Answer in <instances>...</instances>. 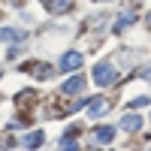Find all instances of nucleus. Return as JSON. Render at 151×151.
I'll list each match as a JSON object with an SVG mask.
<instances>
[{"instance_id": "39448f33", "label": "nucleus", "mask_w": 151, "mask_h": 151, "mask_svg": "<svg viewBox=\"0 0 151 151\" xmlns=\"http://www.w3.org/2000/svg\"><path fill=\"white\" fill-rule=\"evenodd\" d=\"M112 136H115V130H112V127H97V130H94V139H97V142H103V145L112 142Z\"/></svg>"}, {"instance_id": "6e6552de", "label": "nucleus", "mask_w": 151, "mask_h": 151, "mask_svg": "<svg viewBox=\"0 0 151 151\" xmlns=\"http://www.w3.org/2000/svg\"><path fill=\"white\" fill-rule=\"evenodd\" d=\"M139 115H127V118H124V130H139Z\"/></svg>"}, {"instance_id": "423d86ee", "label": "nucleus", "mask_w": 151, "mask_h": 151, "mask_svg": "<svg viewBox=\"0 0 151 151\" xmlns=\"http://www.w3.org/2000/svg\"><path fill=\"white\" fill-rule=\"evenodd\" d=\"M42 3H45L48 9H55V12H60V9H70V0H42Z\"/></svg>"}, {"instance_id": "9d476101", "label": "nucleus", "mask_w": 151, "mask_h": 151, "mask_svg": "<svg viewBox=\"0 0 151 151\" xmlns=\"http://www.w3.org/2000/svg\"><path fill=\"white\" fill-rule=\"evenodd\" d=\"M148 18H151V15H148Z\"/></svg>"}, {"instance_id": "0eeeda50", "label": "nucleus", "mask_w": 151, "mask_h": 151, "mask_svg": "<svg viewBox=\"0 0 151 151\" xmlns=\"http://www.w3.org/2000/svg\"><path fill=\"white\" fill-rule=\"evenodd\" d=\"M42 139H45L42 133H30L27 139H24V145H27V148H40V145H42Z\"/></svg>"}, {"instance_id": "f257e3e1", "label": "nucleus", "mask_w": 151, "mask_h": 151, "mask_svg": "<svg viewBox=\"0 0 151 151\" xmlns=\"http://www.w3.org/2000/svg\"><path fill=\"white\" fill-rule=\"evenodd\" d=\"M82 64H85V55H82V52H67L64 58H60V70H64V73L79 70Z\"/></svg>"}, {"instance_id": "20e7f679", "label": "nucleus", "mask_w": 151, "mask_h": 151, "mask_svg": "<svg viewBox=\"0 0 151 151\" xmlns=\"http://www.w3.org/2000/svg\"><path fill=\"white\" fill-rule=\"evenodd\" d=\"M76 91H85V76H76V79H70L60 88V94H76Z\"/></svg>"}, {"instance_id": "7ed1b4c3", "label": "nucleus", "mask_w": 151, "mask_h": 151, "mask_svg": "<svg viewBox=\"0 0 151 151\" xmlns=\"http://www.w3.org/2000/svg\"><path fill=\"white\" fill-rule=\"evenodd\" d=\"M106 109H109V100H106V97H100V100H94V103L88 106V118H97V115H103Z\"/></svg>"}, {"instance_id": "1a4fd4ad", "label": "nucleus", "mask_w": 151, "mask_h": 151, "mask_svg": "<svg viewBox=\"0 0 151 151\" xmlns=\"http://www.w3.org/2000/svg\"><path fill=\"white\" fill-rule=\"evenodd\" d=\"M64 148H67V151H79V148H76V139H73V133H67V136H64Z\"/></svg>"}, {"instance_id": "f03ea898", "label": "nucleus", "mask_w": 151, "mask_h": 151, "mask_svg": "<svg viewBox=\"0 0 151 151\" xmlns=\"http://www.w3.org/2000/svg\"><path fill=\"white\" fill-rule=\"evenodd\" d=\"M94 79H97L100 85H112V82L118 79V73H115V67H112V64H100V67H97V76H94Z\"/></svg>"}]
</instances>
